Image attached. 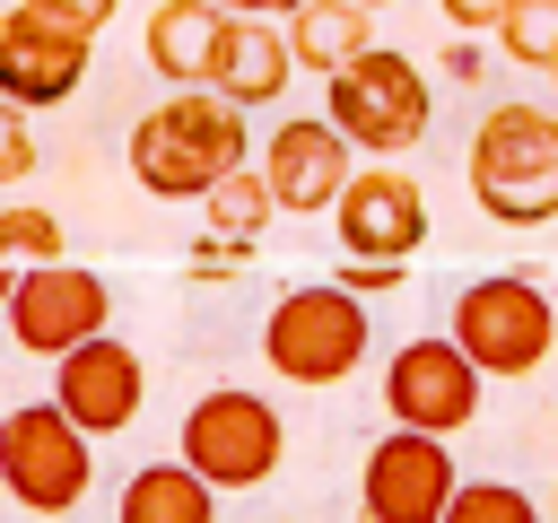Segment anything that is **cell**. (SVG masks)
<instances>
[{
  "instance_id": "484cf974",
  "label": "cell",
  "mask_w": 558,
  "mask_h": 523,
  "mask_svg": "<svg viewBox=\"0 0 558 523\" xmlns=\"http://www.w3.org/2000/svg\"><path fill=\"white\" fill-rule=\"evenodd\" d=\"M26 9H44V17H61V26H78V35H105V17H113L122 0H26Z\"/></svg>"
},
{
  "instance_id": "7a4b0ae2",
  "label": "cell",
  "mask_w": 558,
  "mask_h": 523,
  "mask_svg": "<svg viewBox=\"0 0 558 523\" xmlns=\"http://www.w3.org/2000/svg\"><path fill=\"white\" fill-rule=\"evenodd\" d=\"M462 174L497 227H549L558 218V113L549 105H488Z\"/></svg>"
},
{
  "instance_id": "603a6c76",
  "label": "cell",
  "mask_w": 558,
  "mask_h": 523,
  "mask_svg": "<svg viewBox=\"0 0 558 523\" xmlns=\"http://www.w3.org/2000/svg\"><path fill=\"white\" fill-rule=\"evenodd\" d=\"M35 174V131H26V105H9L0 96V192L9 183H26Z\"/></svg>"
},
{
  "instance_id": "2e32d148",
  "label": "cell",
  "mask_w": 558,
  "mask_h": 523,
  "mask_svg": "<svg viewBox=\"0 0 558 523\" xmlns=\"http://www.w3.org/2000/svg\"><path fill=\"white\" fill-rule=\"evenodd\" d=\"M218 35H227V9H218V0H157L140 52H148V70H157L166 87H209Z\"/></svg>"
},
{
  "instance_id": "9a60e30c",
  "label": "cell",
  "mask_w": 558,
  "mask_h": 523,
  "mask_svg": "<svg viewBox=\"0 0 558 523\" xmlns=\"http://www.w3.org/2000/svg\"><path fill=\"white\" fill-rule=\"evenodd\" d=\"M296 78V52H288V35L270 26V17H227V35H218V61H209V87L227 96V105H279V87Z\"/></svg>"
},
{
  "instance_id": "6da1fadb",
  "label": "cell",
  "mask_w": 558,
  "mask_h": 523,
  "mask_svg": "<svg viewBox=\"0 0 558 523\" xmlns=\"http://www.w3.org/2000/svg\"><path fill=\"white\" fill-rule=\"evenodd\" d=\"M244 148V105H227L218 87H174L131 122V174L157 200H209L235 166H253Z\"/></svg>"
},
{
  "instance_id": "cb8c5ba5",
  "label": "cell",
  "mask_w": 558,
  "mask_h": 523,
  "mask_svg": "<svg viewBox=\"0 0 558 523\" xmlns=\"http://www.w3.org/2000/svg\"><path fill=\"white\" fill-rule=\"evenodd\" d=\"M244 253H253L244 235H201V244H192V279H235Z\"/></svg>"
},
{
  "instance_id": "5b68a950",
  "label": "cell",
  "mask_w": 558,
  "mask_h": 523,
  "mask_svg": "<svg viewBox=\"0 0 558 523\" xmlns=\"http://www.w3.org/2000/svg\"><path fill=\"white\" fill-rule=\"evenodd\" d=\"M453 340H462V357L480 366V375H532L549 349H558V305L523 279V270H488V279H471L462 296H453V323H445Z\"/></svg>"
},
{
  "instance_id": "e0dca14e",
  "label": "cell",
  "mask_w": 558,
  "mask_h": 523,
  "mask_svg": "<svg viewBox=\"0 0 558 523\" xmlns=\"http://www.w3.org/2000/svg\"><path fill=\"white\" fill-rule=\"evenodd\" d=\"M288 52H296V70H349L357 52H375V9H357V0H305L296 17H288Z\"/></svg>"
},
{
  "instance_id": "f546056e",
  "label": "cell",
  "mask_w": 558,
  "mask_h": 523,
  "mask_svg": "<svg viewBox=\"0 0 558 523\" xmlns=\"http://www.w3.org/2000/svg\"><path fill=\"white\" fill-rule=\"evenodd\" d=\"M549 523H558V488H549Z\"/></svg>"
},
{
  "instance_id": "f1b7e54d",
  "label": "cell",
  "mask_w": 558,
  "mask_h": 523,
  "mask_svg": "<svg viewBox=\"0 0 558 523\" xmlns=\"http://www.w3.org/2000/svg\"><path fill=\"white\" fill-rule=\"evenodd\" d=\"M9 288H17V270H0V305H9Z\"/></svg>"
},
{
  "instance_id": "ba28073f",
  "label": "cell",
  "mask_w": 558,
  "mask_h": 523,
  "mask_svg": "<svg viewBox=\"0 0 558 523\" xmlns=\"http://www.w3.org/2000/svg\"><path fill=\"white\" fill-rule=\"evenodd\" d=\"M0 314H9V340L26 357H70L78 340H96L113 323V288L87 262H35V270H17Z\"/></svg>"
},
{
  "instance_id": "7402d4cb",
  "label": "cell",
  "mask_w": 558,
  "mask_h": 523,
  "mask_svg": "<svg viewBox=\"0 0 558 523\" xmlns=\"http://www.w3.org/2000/svg\"><path fill=\"white\" fill-rule=\"evenodd\" d=\"M445 523H541V506L514 479H462L453 506H445Z\"/></svg>"
},
{
  "instance_id": "44dd1931",
  "label": "cell",
  "mask_w": 558,
  "mask_h": 523,
  "mask_svg": "<svg viewBox=\"0 0 558 523\" xmlns=\"http://www.w3.org/2000/svg\"><path fill=\"white\" fill-rule=\"evenodd\" d=\"M497 44H506V61H523V70H549V78H558V0H514V9H506V26H497Z\"/></svg>"
},
{
  "instance_id": "5bb4252c",
  "label": "cell",
  "mask_w": 558,
  "mask_h": 523,
  "mask_svg": "<svg viewBox=\"0 0 558 523\" xmlns=\"http://www.w3.org/2000/svg\"><path fill=\"white\" fill-rule=\"evenodd\" d=\"M262 174H270V200H279L288 218H323V209H340V192H349L357 166H349L340 122L314 113V122H279V131H270Z\"/></svg>"
},
{
  "instance_id": "52a82bcc",
  "label": "cell",
  "mask_w": 558,
  "mask_h": 523,
  "mask_svg": "<svg viewBox=\"0 0 558 523\" xmlns=\"http://www.w3.org/2000/svg\"><path fill=\"white\" fill-rule=\"evenodd\" d=\"M279 453H288V427H279V410H270L262 392L218 384V392H201V401L183 410V462H192L209 488H262V479L279 471Z\"/></svg>"
},
{
  "instance_id": "8992f818",
  "label": "cell",
  "mask_w": 558,
  "mask_h": 523,
  "mask_svg": "<svg viewBox=\"0 0 558 523\" xmlns=\"http://www.w3.org/2000/svg\"><path fill=\"white\" fill-rule=\"evenodd\" d=\"M323 113L340 122L349 148H366V157H401V148L427 139V78H418L410 52H384V44H375V52H357L349 70H331Z\"/></svg>"
},
{
  "instance_id": "277c9868",
  "label": "cell",
  "mask_w": 558,
  "mask_h": 523,
  "mask_svg": "<svg viewBox=\"0 0 558 523\" xmlns=\"http://www.w3.org/2000/svg\"><path fill=\"white\" fill-rule=\"evenodd\" d=\"M96 479V436L61 401H17L0 418V488L26 514H70Z\"/></svg>"
},
{
  "instance_id": "ffe728a7",
  "label": "cell",
  "mask_w": 558,
  "mask_h": 523,
  "mask_svg": "<svg viewBox=\"0 0 558 523\" xmlns=\"http://www.w3.org/2000/svg\"><path fill=\"white\" fill-rule=\"evenodd\" d=\"M35 262H70V244H61L52 209L17 200V209H0V270H35Z\"/></svg>"
},
{
  "instance_id": "4dcf8cb0",
  "label": "cell",
  "mask_w": 558,
  "mask_h": 523,
  "mask_svg": "<svg viewBox=\"0 0 558 523\" xmlns=\"http://www.w3.org/2000/svg\"><path fill=\"white\" fill-rule=\"evenodd\" d=\"M357 9H384V0H357Z\"/></svg>"
},
{
  "instance_id": "1f68e13d",
  "label": "cell",
  "mask_w": 558,
  "mask_h": 523,
  "mask_svg": "<svg viewBox=\"0 0 558 523\" xmlns=\"http://www.w3.org/2000/svg\"><path fill=\"white\" fill-rule=\"evenodd\" d=\"M0 497H9V488H0Z\"/></svg>"
},
{
  "instance_id": "d6986e66",
  "label": "cell",
  "mask_w": 558,
  "mask_h": 523,
  "mask_svg": "<svg viewBox=\"0 0 558 523\" xmlns=\"http://www.w3.org/2000/svg\"><path fill=\"white\" fill-rule=\"evenodd\" d=\"M270 209H279V200H270V174L235 166V174L209 192V235H244V244H253V235L270 227Z\"/></svg>"
},
{
  "instance_id": "8fae6325",
  "label": "cell",
  "mask_w": 558,
  "mask_h": 523,
  "mask_svg": "<svg viewBox=\"0 0 558 523\" xmlns=\"http://www.w3.org/2000/svg\"><path fill=\"white\" fill-rule=\"evenodd\" d=\"M331 227H340L349 262H410V253L427 244V192H418L392 157H375V166H357V174H349V192H340Z\"/></svg>"
},
{
  "instance_id": "4fadbf2b",
  "label": "cell",
  "mask_w": 558,
  "mask_h": 523,
  "mask_svg": "<svg viewBox=\"0 0 558 523\" xmlns=\"http://www.w3.org/2000/svg\"><path fill=\"white\" fill-rule=\"evenodd\" d=\"M52 401H61L87 436H113V427L140 418V401H148V366H140L131 340L96 331V340H78L70 357H52Z\"/></svg>"
},
{
  "instance_id": "d4e9b609",
  "label": "cell",
  "mask_w": 558,
  "mask_h": 523,
  "mask_svg": "<svg viewBox=\"0 0 558 523\" xmlns=\"http://www.w3.org/2000/svg\"><path fill=\"white\" fill-rule=\"evenodd\" d=\"M410 279V262H340V288L349 296H384V288H401Z\"/></svg>"
},
{
  "instance_id": "30bf717a",
  "label": "cell",
  "mask_w": 558,
  "mask_h": 523,
  "mask_svg": "<svg viewBox=\"0 0 558 523\" xmlns=\"http://www.w3.org/2000/svg\"><path fill=\"white\" fill-rule=\"evenodd\" d=\"M453 488H462V471H453L445 436L392 427V436L366 453V471H357V514H366V523H445Z\"/></svg>"
},
{
  "instance_id": "ac0fdd59",
  "label": "cell",
  "mask_w": 558,
  "mask_h": 523,
  "mask_svg": "<svg viewBox=\"0 0 558 523\" xmlns=\"http://www.w3.org/2000/svg\"><path fill=\"white\" fill-rule=\"evenodd\" d=\"M113 523H218V488L192 462H148V471L122 479Z\"/></svg>"
},
{
  "instance_id": "83f0119b",
  "label": "cell",
  "mask_w": 558,
  "mask_h": 523,
  "mask_svg": "<svg viewBox=\"0 0 558 523\" xmlns=\"http://www.w3.org/2000/svg\"><path fill=\"white\" fill-rule=\"evenodd\" d=\"M218 9H227V17H296L305 0H218Z\"/></svg>"
},
{
  "instance_id": "9c48e42d",
  "label": "cell",
  "mask_w": 558,
  "mask_h": 523,
  "mask_svg": "<svg viewBox=\"0 0 558 523\" xmlns=\"http://www.w3.org/2000/svg\"><path fill=\"white\" fill-rule=\"evenodd\" d=\"M480 366L462 357L453 331H427V340H401L392 366H384V410L392 427H418V436H453L480 418Z\"/></svg>"
},
{
  "instance_id": "3957f363",
  "label": "cell",
  "mask_w": 558,
  "mask_h": 523,
  "mask_svg": "<svg viewBox=\"0 0 558 523\" xmlns=\"http://www.w3.org/2000/svg\"><path fill=\"white\" fill-rule=\"evenodd\" d=\"M366 305L340 288V279H314V288H288L279 305H270V323H262V357H270V375L279 384H349L357 366H366Z\"/></svg>"
},
{
  "instance_id": "4316f807",
  "label": "cell",
  "mask_w": 558,
  "mask_h": 523,
  "mask_svg": "<svg viewBox=\"0 0 558 523\" xmlns=\"http://www.w3.org/2000/svg\"><path fill=\"white\" fill-rule=\"evenodd\" d=\"M436 9H445V26H453V35H480V26H506V9H514V0H436Z\"/></svg>"
},
{
  "instance_id": "7c38bea8",
  "label": "cell",
  "mask_w": 558,
  "mask_h": 523,
  "mask_svg": "<svg viewBox=\"0 0 558 523\" xmlns=\"http://www.w3.org/2000/svg\"><path fill=\"white\" fill-rule=\"evenodd\" d=\"M87 44H96V35H78V26H61V17H44V9H26V0L0 9V96L26 105V113L78 96Z\"/></svg>"
}]
</instances>
